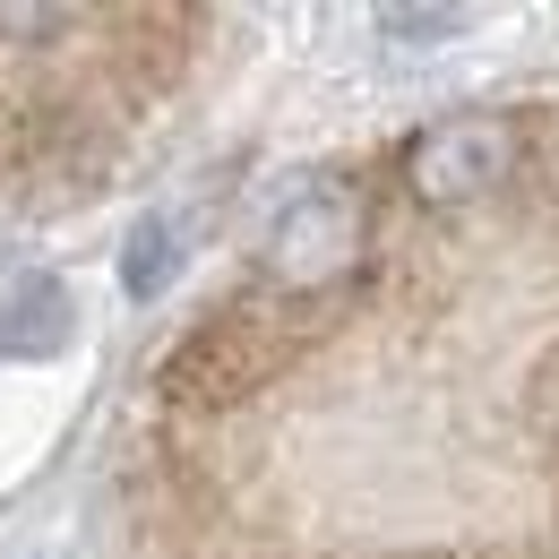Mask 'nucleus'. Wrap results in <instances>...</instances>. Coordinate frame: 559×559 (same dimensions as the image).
Wrapping results in <instances>:
<instances>
[{"label":"nucleus","instance_id":"f03ea898","mask_svg":"<svg viewBox=\"0 0 559 559\" xmlns=\"http://www.w3.org/2000/svg\"><path fill=\"white\" fill-rule=\"evenodd\" d=\"M361 250H370V207H361V190L353 181H301L293 199L276 207L267 224V293L284 301H328L336 284H353L361 267Z\"/></svg>","mask_w":559,"mask_h":559},{"label":"nucleus","instance_id":"f257e3e1","mask_svg":"<svg viewBox=\"0 0 559 559\" xmlns=\"http://www.w3.org/2000/svg\"><path fill=\"white\" fill-rule=\"evenodd\" d=\"M301 301H284V293H241V301H224L207 310L181 345L164 353V370H155V388L173 396V405H190V414H224V405H250L267 379H276L284 361L301 353Z\"/></svg>","mask_w":559,"mask_h":559},{"label":"nucleus","instance_id":"7ed1b4c3","mask_svg":"<svg viewBox=\"0 0 559 559\" xmlns=\"http://www.w3.org/2000/svg\"><path fill=\"white\" fill-rule=\"evenodd\" d=\"M516 164H525V130L508 112H448V121L414 130V146H405V190H414L421 207H474L499 181H516Z\"/></svg>","mask_w":559,"mask_h":559},{"label":"nucleus","instance_id":"0eeeda50","mask_svg":"<svg viewBox=\"0 0 559 559\" xmlns=\"http://www.w3.org/2000/svg\"><path fill=\"white\" fill-rule=\"evenodd\" d=\"M70 26H86L78 9H0V35H70Z\"/></svg>","mask_w":559,"mask_h":559},{"label":"nucleus","instance_id":"20e7f679","mask_svg":"<svg viewBox=\"0 0 559 559\" xmlns=\"http://www.w3.org/2000/svg\"><path fill=\"white\" fill-rule=\"evenodd\" d=\"M70 336V293L61 284H17V293H0V361H17V353H61Z\"/></svg>","mask_w":559,"mask_h":559},{"label":"nucleus","instance_id":"39448f33","mask_svg":"<svg viewBox=\"0 0 559 559\" xmlns=\"http://www.w3.org/2000/svg\"><path fill=\"white\" fill-rule=\"evenodd\" d=\"M173 267H181V224H173V215H146L139 233H130L121 276H130V293H139V301H155V293L173 284Z\"/></svg>","mask_w":559,"mask_h":559},{"label":"nucleus","instance_id":"6e6552de","mask_svg":"<svg viewBox=\"0 0 559 559\" xmlns=\"http://www.w3.org/2000/svg\"><path fill=\"white\" fill-rule=\"evenodd\" d=\"M465 9H388V35H456Z\"/></svg>","mask_w":559,"mask_h":559},{"label":"nucleus","instance_id":"423d86ee","mask_svg":"<svg viewBox=\"0 0 559 559\" xmlns=\"http://www.w3.org/2000/svg\"><path fill=\"white\" fill-rule=\"evenodd\" d=\"M534 430H543V448H551V465H559V353L543 361V379H534Z\"/></svg>","mask_w":559,"mask_h":559}]
</instances>
